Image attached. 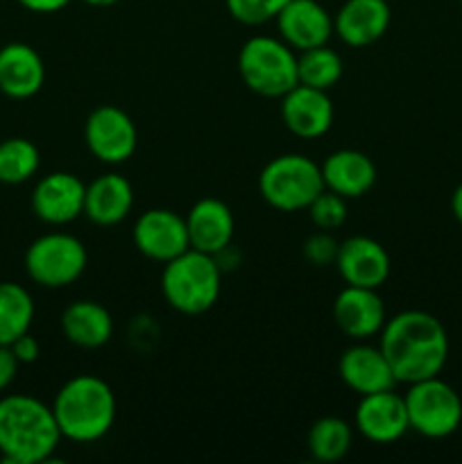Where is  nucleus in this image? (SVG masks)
Wrapping results in <instances>:
<instances>
[{
	"label": "nucleus",
	"mask_w": 462,
	"mask_h": 464,
	"mask_svg": "<svg viewBox=\"0 0 462 464\" xmlns=\"http://www.w3.org/2000/svg\"><path fill=\"white\" fill-rule=\"evenodd\" d=\"M379 347L397 383L410 385L439 376L448 361L447 329L426 311H403L385 320Z\"/></svg>",
	"instance_id": "nucleus-1"
},
{
	"label": "nucleus",
	"mask_w": 462,
	"mask_h": 464,
	"mask_svg": "<svg viewBox=\"0 0 462 464\" xmlns=\"http://www.w3.org/2000/svg\"><path fill=\"white\" fill-rule=\"evenodd\" d=\"M53 406L30 394L0 399V456L9 464L48 462L62 442Z\"/></svg>",
	"instance_id": "nucleus-2"
},
{
	"label": "nucleus",
	"mask_w": 462,
	"mask_h": 464,
	"mask_svg": "<svg viewBox=\"0 0 462 464\" xmlns=\"http://www.w3.org/2000/svg\"><path fill=\"white\" fill-rule=\"evenodd\" d=\"M53 412L63 440L77 444L98 442L113 429L116 394L100 376L77 374L59 388Z\"/></svg>",
	"instance_id": "nucleus-3"
},
{
	"label": "nucleus",
	"mask_w": 462,
	"mask_h": 464,
	"mask_svg": "<svg viewBox=\"0 0 462 464\" xmlns=\"http://www.w3.org/2000/svg\"><path fill=\"white\" fill-rule=\"evenodd\" d=\"M222 290V272L211 254L186 249L163 263L161 293L172 311L181 315H202L216 306Z\"/></svg>",
	"instance_id": "nucleus-4"
},
{
	"label": "nucleus",
	"mask_w": 462,
	"mask_h": 464,
	"mask_svg": "<svg viewBox=\"0 0 462 464\" xmlns=\"http://www.w3.org/2000/svg\"><path fill=\"white\" fill-rule=\"evenodd\" d=\"M324 190L322 166L303 154H279L263 166L258 193L263 202L284 213L303 211Z\"/></svg>",
	"instance_id": "nucleus-5"
},
{
	"label": "nucleus",
	"mask_w": 462,
	"mask_h": 464,
	"mask_svg": "<svg viewBox=\"0 0 462 464\" xmlns=\"http://www.w3.org/2000/svg\"><path fill=\"white\" fill-rule=\"evenodd\" d=\"M238 72L245 86L263 98H284L299 84L297 54L285 41L256 34L238 53Z\"/></svg>",
	"instance_id": "nucleus-6"
},
{
	"label": "nucleus",
	"mask_w": 462,
	"mask_h": 464,
	"mask_svg": "<svg viewBox=\"0 0 462 464\" xmlns=\"http://www.w3.org/2000/svg\"><path fill=\"white\" fill-rule=\"evenodd\" d=\"M410 430L428 440L451 438L462 424V399L439 376L410 383L403 394Z\"/></svg>",
	"instance_id": "nucleus-7"
},
{
	"label": "nucleus",
	"mask_w": 462,
	"mask_h": 464,
	"mask_svg": "<svg viewBox=\"0 0 462 464\" xmlns=\"http://www.w3.org/2000/svg\"><path fill=\"white\" fill-rule=\"evenodd\" d=\"M89 254L80 238L63 231L39 236L25 252V272L41 288H66L84 275Z\"/></svg>",
	"instance_id": "nucleus-8"
},
{
	"label": "nucleus",
	"mask_w": 462,
	"mask_h": 464,
	"mask_svg": "<svg viewBox=\"0 0 462 464\" xmlns=\"http://www.w3.org/2000/svg\"><path fill=\"white\" fill-rule=\"evenodd\" d=\"M84 143L100 163L118 166L134 157L139 131L130 113L113 104H102L86 118Z\"/></svg>",
	"instance_id": "nucleus-9"
},
{
	"label": "nucleus",
	"mask_w": 462,
	"mask_h": 464,
	"mask_svg": "<svg viewBox=\"0 0 462 464\" xmlns=\"http://www.w3.org/2000/svg\"><path fill=\"white\" fill-rule=\"evenodd\" d=\"M134 247L154 263H168L190 249L186 218L170 208H148L131 229Z\"/></svg>",
	"instance_id": "nucleus-10"
},
{
	"label": "nucleus",
	"mask_w": 462,
	"mask_h": 464,
	"mask_svg": "<svg viewBox=\"0 0 462 464\" xmlns=\"http://www.w3.org/2000/svg\"><path fill=\"white\" fill-rule=\"evenodd\" d=\"M86 184L72 172H50L32 190V211L41 222L53 227L71 225L84 216Z\"/></svg>",
	"instance_id": "nucleus-11"
},
{
	"label": "nucleus",
	"mask_w": 462,
	"mask_h": 464,
	"mask_svg": "<svg viewBox=\"0 0 462 464\" xmlns=\"http://www.w3.org/2000/svg\"><path fill=\"white\" fill-rule=\"evenodd\" d=\"M356 429L367 442L392 444L410 430L406 401L394 390L365 394L356 406Z\"/></svg>",
	"instance_id": "nucleus-12"
},
{
	"label": "nucleus",
	"mask_w": 462,
	"mask_h": 464,
	"mask_svg": "<svg viewBox=\"0 0 462 464\" xmlns=\"http://www.w3.org/2000/svg\"><path fill=\"white\" fill-rule=\"evenodd\" d=\"M333 102L329 91L297 84L281 98V121L299 139H320L333 125Z\"/></svg>",
	"instance_id": "nucleus-13"
},
{
	"label": "nucleus",
	"mask_w": 462,
	"mask_h": 464,
	"mask_svg": "<svg viewBox=\"0 0 462 464\" xmlns=\"http://www.w3.org/2000/svg\"><path fill=\"white\" fill-rule=\"evenodd\" d=\"M335 267L347 285L374 290H379L388 281L390 270H392L390 254L379 240L370 236H351L340 243Z\"/></svg>",
	"instance_id": "nucleus-14"
},
{
	"label": "nucleus",
	"mask_w": 462,
	"mask_h": 464,
	"mask_svg": "<svg viewBox=\"0 0 462 464\" xmlns=\"http://www.w3.org/2000/svg\"><path fill=\"white\" fill-rule=\"evenodd\" d=\"M385 306L374 288L344 285L333 302V322L347 338L370 340L385 326Z\"/></svg>",
	"instance_id": "nucleus-15"
},
{
	"label": "nucleus",
	"mask_w": 462,
	"mask_h": 464,
	"mask_svg": "<svg viewBox=\"0 0 462 464\" xmlns=\"http://www.w3.org/2000/svg\"><path fill=\"white\" fill-rule=\"evenodd\" d=\"M274 23L279 39L299 53L326 45L333 36V16L317 0H290Z\"/></svg>",
	"instance_id": "nucleus-16"
},
{
	"label": "nucleus",
	"mask_w": 462,
	"mask_h": 464,
	"mask_svg": "<svg viewBox=\"0 0 462 464\" xmlns=\"http://www.w3.org/2000/svg\"><path fill=\"white\" fill-rule=\"evenodd\" d=\"M338 374L342 383L358 397L394 390L397 385V376L380 347H371L362 340L340 356Z\"/></svg>",
	"instance_id": "nucleus-17"
},
{
	"label": "nucleus",
	"mask_w": 462,
	"mask_h": 464,
	"mask_svg": "<svg viewBox=\"0 0 462 464\" xmlns=\"http://www.w3.org/2000/svg\"><path fill=\"white\" fill-rule=\"evenodd\" d=\"M392 23L388 0H347L333 16V34L349 48H367L383 39Z\"/></svg>",
	"instance_id": "nucleus-18"
},
{
	"label": "nucleus",
	"mask_w": 462,
	"mask_h": 464,
	"mask_svg": "<svg viewBox=\"0 0 462 464\" xmlns=\"http://www.w3.org/2000/svg\"><path fill=\"white\" fill-rule=\"evenodd\" d=\"M190 247L197 252L220 256L234 240V213L222 199L202 198L190 207L186 216Z\"/></svg>",
	"instance_id": "nucleus-19"
},
{
	"label": "nucleus",
	"mask_w": 462,
	"mask_h": 464,
	"mask_svg": "<svg viewBox=\"0 0 462 464\" xmlns=\"http://www.w3.org/2000/svg\"><path fill=\"white\" fill-rule=\"evenodd\" d=\"M45 82V63L32 45L12 41L0 48V93L12 100L34 98Z\"/></svg>",
	"instance_id": "nucleus-20"
},
{
	"label": "nucleus",
	"mask_w": 462,
	"mask_h": 464,
	"mask_svg": "<svg viewBox=\"0 0 462 464\" xmlns=\"http://www.w3.org/2000/svg\"><path fill=\"white\" fill-rule=\"evenodd\" d=\"M374 161L361 150H338L331 152L322 163L324 188L342 195L344 199H356L370 193L376 184Z\"/></svg>",
	"instance_id": "nucleus-21"
},
{
	"label": "nucleus",
	"mask_w": 462,
	"mask_h": 464,
	"mask_svg": "<svg viewBox=\"0 0 462 464\" xmlns=\"http://www.w3.org/2000/svg\"><path fill=\"white\" fill-rule=\"evenodd\" d=\"M134 207V188L130 179L109 172L86 186L84 216L98 227H113L125 220Z\"/></svg>",
	"instance_id": "nucleus-22"
},
{
	"label": "nucleus",
	"mask_w": 462,
	"mask_h": 464,
	"mask_svg": "<svg viewBox=\"0 0 462 464\" xmlns=\"http://www.w3.org/2000/svg\"><path fill=\"white\" fill-rule=\"evenodd\" d=\"M62 334L80 349H100L111 340L113 317L93 299H77L62 313Z\"/></svg>",
	"instance_id": "nucleus-23"
},
{
	"label": "nucleus",
	"mask_w": 462,
	"mask_h": 464,
	"mask_svg": "<svg viewBox=\"0 0 462 464\" xmlns=\"http://www.w3.org/2000/svg\"><path fill=\"white\" fill-rule=\"evenodd\" d=\"M34 320L32 295L14 281H0V344L9 347L27 334Z\"/></svg>",
	"instance_id": "nucleus-24"
},
{
	"label": "nucleus",
	"mask_w": 462,
	"mask_h": 464,
	"mask_svg": "<svg viewBox=\"0 0 462 464\" xmlns=\"http://www.w3.org/2000/svg\"><path fill=\"white\" fill-rule=\"evenodd\" d=\"M353 429L340 417H322L308 430V451L317 462H338L351 451Z\"/></svg>",
	"instance_id": "nucleus-25"
},
{
	"label": "nucleus",
	"mask_w": 462,
	"mask_h": 464,
	"mask_svg": "<svg viewBox=\"0 0 462 464\" xmlns=\"http://www.w3.org/2000/svg\"><path fill=\"white\" fill-rule=\"evenodd\" d=\"M41 166L39 148L30 139L12 136L0 140V184H25Z\"/></svg>",
	"instance_id": "nucleus-26"
},
{
	"label": "nucleus",
	"mask_w": 462,
	"mask_h": 464,
	"mask_svg": "<svg viewBox=\"0 0 462 464\" xmlns=\"http://www.w3.org/2000/svg\"><path fill=\"white\" fill-rule=\"evenodd\" d=\"M342 57L333 48H329V45L302 50V54L297 57L299 84L313 86V89H333L340 82V77H342Z\"/></svg>",
	"instance_id": "nucleus-27"
},
{
	"label": "nucleus",
	"mask_w": 462,
	"mask_h": 464,
	"mask_svg": "<svg viewBox=\"0 0 462 464\" xmlns=\"http://www.w3.org/2000/svg\"><path fill=\"white\" fill-rule=\"evenodd\" d=\"M308 213H311V220L317 229L335 231L347 222V199L333 190L324 188L313 199Z\"/></svg>",
	"instance_id": "nucleus-28"
},
{
	"label": "nucleus",
	"mask_w": 462,
	"mask_h": 464,
	"mask_svg": "<svg viewBox=\"0 0 462 464\" xmlns=\"http://www.w3.org/2000/svg\"><path fill=\"white\" fill-rule=\"evenodd\" d=\"M290 0H225L226 12L243 25H263L274 21Z\"/></svg>",
	"instance_id": "nucleus-29"
},
{
	"label": "nucleus",
	"mask_w": 462,
	"mask_h": 464,
	"mask_svg": "<svg viewBox=\"0 0 462 464\" xmlns=\"http://www.w3.org/2000/svg\"><path fill=\"white\" fill-rule=\"evenodd\" d=\"M338 249L340 243L333 238L331 231H322L317 229V234L308 236L306 243L302 245V254L308 263H313L315 267H324L333 263L338 258Z\"/></svg>",
	"instance_id": "nucleus-30"
},
{
	"label": "nucleus",
	"mask_w": 462,
	"mask_h": 464,
	"mask_svg": "<svg viewBox=\"0 0 462 464\" xmlns=\"http://www.w3.org/2000/svg\"><path fill=\"white\" fill-rule=\"evenodd\" d=\"M9 349H12V353L16 356V361L21 362V365H32V362H36V358H39L41 353L39 340H36L30 331L23 334L21 338L14 340V343L9 344Z\"/></svg>",
	"instance_id": "nucleus-31"
},
{
	"label": "nucleus",
	"mask_w": 462,
	"mask_h": 464,
	"mask_svg": "<svg viewBox=\"0 0 462 464\" xmlns=\"http://www.w3.org/2000/svg\"><path fill=\"white\" fill-rule=\"evenodd\" d=\"M18 367H21V362L16 361L12 349L0 344V392H5L14 383V379L18 374Z\"/></svg>",
	"instance_id": "nucleus-32"
},
{
	"label": "nucleus",
	"mask_w": 462,
	"mask_h": 464,
	"mask_svg": "<svg viewBox=\"0 0 462 464\" xmlns=\"http://www.w3.org/2000/svg\"><path fill=\"white\" fill-rule=\"evenodd\" d=\"M27 12H34V14H54V12H62L63 7L72 3V0H18Z\"/></svg>",
	"instance_id": "nucleus-33"
},
{
	"label": "nucleus",
	"mask_w": 462,
	"mask_h": 464,
	"mask_svg": "<svg viewBox=\"0 0 462 464\" xmlns=\"http://www.w3.org/2000/svg\"><path fill=\"white\" fill-rule=\"evenodd\" d=\"M451 211H453V218H456V220L462 225V184L457 186L456 190H453V195H451Z\"/></svg>",
	"instance_id": "nucleus-34"
},
{
	"label": "nucleus",
	"mask_w": 462,
	"mask_h": 464,
	"mask_svg": "<svg viewBox=\"0 0 462 464\" xmlns=\"http://www.w3.org/2000/svg\"><path fill=\"white\" fill-rule=\"evenodd\" d=\"M84 3L91 5V7H111L118 0H84Z\"/></svg>",
	"instance_id": "nucleus-35"
},
{
	"label": "nucleus",
	"mask_w": 462,
	"mask_h": 464,
	"mask_svg": "<svg viewBox=\"0 0 462 464\" xmlns=\"http://www.w3.org/2000/svg\"><path fill=\"white\" fill-rule=\"evenodd\" d=\"M460 5H462V0H460Z\"/></svg>",
	"instance_id": "nucleus-36"
}]
</instances>
